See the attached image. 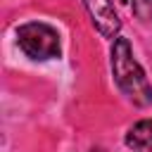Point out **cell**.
Masks as SVG:
<instances>
[{"label":"cell","mask_w":152,"mask_h":152,"mask_svg":"<svg viewBox=\"0 0 152 152\" xmlns=\"http://www.w3.org/2000/svg\"><path fill=\"white\" fill-rule=\"evenodd\" d=\"M86 10L90 12L93 17V24L95 28L104 36V38H114L121 28V19L112 5V0H83Z\"/></svg>","instance_id":"obj_3"},{"label":"cell","mask_w":152,"mask_h":152,"mask_svg":"<svg viewBox=\"0 0 152 152\" xmlns=\"http://www.w3.org/2000/svg\"><path fill=\"white\" fill-rule=\"evenodd\" d=\"M121 2H128V0H121Z\"/></svg>","instance_id":"obj_6"},{"label":"cell","mask_w":152,"mask_h":152,"mask_svg":"<svg viewBox=\"0 0 152 152\" xmlns=\"http://www.w3.org/2000/svg\"><path fill=\"white\" fill-rule=\"evenodd\" d=\"M133 14L138 19H152V0H133Z\"/></svg>","instance_id":"obj_5"},{"label":"cell","mask_w":152,"mask_h":152,"mask_svg":"<svg viewBox=\"0 0 152 152\" xmlns=\"http://www.w3.org/2000/svg\"><path fill=\"white\" fill-rule=\"evenodd\" d=\"M112 71L119 83V88L135 102V104H150L152 102V86L140 69V64L131 55V43L126 38H116L112 48Z\"/></svg>","instance_id":"obj_1"},{"label":"cell","mask_w":152,"mask_h":152,"mask_svg":"<svg viewBox=\"0 0 152 152\" xmlns=\"http://www.w3.org/2000/svg\"><path fill=\"white\" fill-rule=\"evenodd\" d=\"M17 43L33 59H50V57L59 55L57 31L52 26H48V24H40V21H28V24L19 26Z\"/></svg>","instance_id":"obj_2"},{"label":"cell","mask_w":152,"mask_h":152,"mask_svg":"<svg viewBox=\"0 0 152 152\" xmlns=\"http://www.w3.org/2000/svg\"><path fill=\"white\" fill-rule=\"evenodd\" d=\"M126 145L138 150V152H152V121L145 119V121H138L128 135H126Z\"/></svg>","instance_id":"obj_4"}]
</instances>
